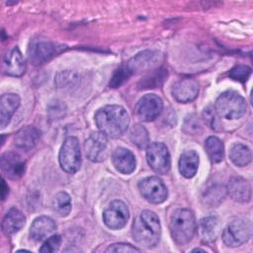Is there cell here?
<instances>
[{
	"label": "cell",
	"instance_id": "obj_30",
	"mask_svg": "<svg viewBox=\"0 0 253 253\" xmlns=\"http://www.w3.org/2000/svg\"><path fill=\"white\" fill-rule=\"evenodd\" d=\"M225 191L226 189L223 186L211 187V189L208 190L204 197L205 203L210 207H216L222 202L223 198L225 197Z\"/></svg>",
	"mask_w": 253,
	"mask_h": 253
},
{
	"label": "cell",
	"instance_id": "obj_11",
	"mask_svg": "<svg viewBox=\"0 0 253 253\" xmlns=\"http://www.w3.org/2000/svg\"><path fill=\"white\" fill-rule=\"evenodd\" d=\"M107 136L101 131L92 132L86 139L84 148L86 156L92 162H100L105 157L107 148Z\"/></svg>",
	"mask_w": 253,
	"mask_h": 253
},
{
	"label": "cell",
	"instance_id": "obj_31",
	"mask_svg": "<svg viewBox=\"0 0 253 253\" xmlns=\"http://www.w3.org/2000/svg\"><path fill=\"white\" fill-rule=\"evenodd\" d=\"M250 74H251V68L244 64H237L234 67H232L228 72V75L231 79L242 82V83L247 81Z\"/></svg>",
	"mask_w": 253,
	"mask_h": 253
},
{
	"label": "cell",
	"instance_id": "obj_37",
	"mask_svg": "<svg viewBox=\"0 0 253 253\" xmlns=\"http://www.w3.org/2000/svg\"><path fill=\"white\" fill-rule=\"evenodd\" d=\"M200 128H201L200 121L195 116H190L189 118L186 119L185 124H184V130L186 132H188V133L199 132Z\"/></svg>",
	"mask_w": 253,
	"mask_h": 253
},
{
	"label": "cell",
	"instance_id": "obj_3",
	"mask_svg": "<svg viewBox=\"0 0 253 253\" xmlns=\"http://www.w3.org/2000/svg\"><path fill=\"white\" fill-rule=\"evenodd\" d=\"M170 232L172 239L178 245L190 242L197 229L195 215L188 209H178L173 211L170 218Z\"/></svg>",
	"mask_w": 253,
	"mask_h": 253
},
{
	"label": "cell",
	"instance_id": "obj_22",
	"mask_svg": "<svg viewBox=\"0 0 253 253\" xmlns=\"http://www.w3.org/2000/svg\"><path fill=\"white\" fill-rule=\"evenodd\" d=\"M219 222L217 217L210 215L202 218L198 224V234L205 243L212 242L216 239L219 231Z\"/></svg>",
	"mask_w": 253,
	"mask_h": 253
},
{
	"label": "cell",
	"instance_id": "obj_29",
	"mask_svg": "<svg viewBox=\"0 0 253 253\" xmlns=\"http://www.w3.org/2000/svg\"><path fill=\"white\" fill-rule=\"evenodd\" d=\"M167 76V72L164 69H157L154 70L152 73L144 77L140 83L139 86L142 89H148V88H155L157 86H160L161 83L164 81L165 77Z\"/></svg>",
	"mask_w": 253,
	"mask_h": 253
},
{
	"label": "cell",
	"instance_id": "obj_33",
	"mask_svg": "<svg viewBox=\"0 0 253 253\" xmlns=\"http://www.w3.org/2000/svg\"><path fill=\"white\" fill-rule=\"evenodd\" d=\"M132 73L129 71V69L126 67V65L125 66H121L120 68H118L113 77L111 78V82H110V86L112 88H118L120 87L124 82H126L131 75Z\"/></svg>",
	"mask_w": 253,
	"mask_h": 253
},
{
	"label": "cell",
	"instance_id": "obj_14",
	"mask_svg": "<svg viewBox=\"0 0 253 253\" xmlns=\"http://www.w3.org/2000/svg\"><path fill=\"white\" fill-rule=\"evenodd\" d=\"M56 45L49 42H33L29 47V57L34 64H42L56 53Z\"/></svg>",
	"mask_w": 253,
	"mask_h": 253
},
{
	"label": "cell",
	"instance_id": "obj_19",
	"mask_svg": "<svg viewBox=\"0 0 253 253\" xmlns=\"http://www.w3.org/2000/svg\"><path fill=\"white\" fill-rule=\"evenodd\" d=\"M21 99L15 93H7L0 99V126L4 128L10 122L12 116L20 106Z\"/></svg>",
	"mask_w": 253,
	"mask_h": 253
},
{
	"label": "cell",
	"instance_id": "obj_9",
	"mask_svg": "<svg viewBox=\"0 0 253 253\" xmlns=\"http://www.w3.org/2000/svg\"><path fill=\"white\" fill-rule=\"evenodd\" d=\"M163 110V102L155 94H146L142 96L135 105L134 112L136 117L143 122L155 120Z\"/></svg>",
	"mask_w": 253,
	"mask_h": 253
},
{
	"label": "cell",
	"instance_id": "obj_21",
	"mask_svg": "<svg viewBox=\"0 0 253 253\" xmlns=\"http://www.w3.org/2000/svg\"><path fill=\"white\" fill-rule=\"evenodd\" d=\"M25 222L26 217L23 212L16 208H11L2 219V231L6 235H12L22 229Z\"/></svg>",
	"mask_w": 253,
	"mask_h": 253
},
{
	"label": "cell",
	"instance_id": "obj_32",
	"mask_svg": "<svg viewBox=\"0 0 253 253\" xmlns=\"http://www.w3.org/2000/svg\"><path fill=\"white\" fill-rule=\"evenodd\" d=\"M78 81L77 75L72 71H62L55 77V84L59 88H68Z\"/></svg>",
	"mask_w": 253,
	"mask_h": 253
},
{
	"label": "cell",
	"instance_id": "obj_15",
	"mask_svg": "<svg viewBox=\"0 0 253 253\" xmlns=\"http://www.w3.org/2000/svg\"><path fill=\"white\" fill-rule=\"evenodd\" d=\"M226 191L230 198L238 203H247L251 199V187L247 180L242 177H231Z\"/></svg>",
	"mask_w": 253,
	"mask_h": 253
},
{
	"label": "cell",
	"instance_id": "obj_4",
	"mask_svg": "<svg viewBox=\"0 0 253 253\" xmlns=\"http://www.w3.org/2000/svg\"><path fill=\"white\" fill-rule=\"evenodd\" d=\"M214 110L219 118L236 120L245 114L246 102L237 92L226 91L221 93L216 99Z\"/></svg>",
	"mask_w": 253,
	"mask_h": 253
},
{
	"label": "cell",
	"instance_id": "obj_20",
	"mask_svg": "<svg viewBox=\"0 0 253 253\" xmlns=\"http://www.w3.org/2000/svg\"><path fill=\"white\" fill-rule=\"evenodd\" d=\"M41 137V131L35 126H25L16 132L14 136V144L17 148L28 151L32 149Z\"/></svg>",
	"mask_w": 253,
	"mask_h": 253
},
{
	"label": "cell",
	"instance_id": "obj_25",
	"mask_svg": "<svg viewBox=\"0 0 253 253\" xmlns=\"http://www.w3.org/2000/svg\"><path fill=\"white\" fill-rule=\"evenodd\" d=\"M155 55L156 54L153 51L145 50L133 56L126 65L131 73H134L135 71L144 69L150 64H152L154 62Z\"/></svg>",
	"mask_w": 253,
	"mask_h": 253
},
{
	"label": "cell",
	"instance_id": "obj_13",
	"mask_svg": "<svg viewBox=\"0 0 253 253\" xmlns=\"http://www.w3.org/2000/svg\"><path fill=\"white\" fill-rule=\"evenodd\" d=\"M2 172L10 179H19L26 170V163L22 157L15 152H5L1 156Z\"/></svg>",
	"mask_w": 253,
	"mask_h": 253
},
{
	"label": "cell",
	"instance_id": "obj_35",
	"mask_svg": "<svg viewBox=\"0 0 253 253\" xmlns=\"http://www.w3.org/2000/svg\"><path fill=\"white\" fill-rule=\"evenodd\" d=\"M217 117H218V115L216 114L214 108L210 106L204 110V118L207 121L208 125L212 129H217V126H219V121H218Z\"/></svg>",
	"mask_w": 253,
	"mask_h": 253
},
{
	"label": "cell",
	"instance_id": "obj_7",
	"mask_svg": "<svg viewBox=\"0 0 253 253\" xmlns=\"http://www.w3.org/2000/svg\"><path fill=\"white\" fill-rule=\"evenodd\" d=\"M146 160L151 169L157 174H166L171 166L167 146L162 142H152L146 147Z\"/></svg>",
	"mask_w": 253,
	"mask_h": 253
},
{
	"label": "cell",
	"instance_id": "obj_8",
	"mask_svg": "<svg viewBox=\"0 0 253 253\" xmlns=\"http://www.w3.org/2000/svg\"><path fill=\"white\" fill-rule=\"evenodd\" d=\"M138 190L141 196L152 204H161L167 199V188L156 176H150L142 179L138 183Z\"/></svg>",
	"mask_w": 253,
	"mask_h": 253
},
{
	"label": "cell",
	"instance_id": "obj_18",
	"mask_svg": "<svg viewBox=\"0 0 253 253\" xmlns=\"http://www.w3.org/2000/svg\"><path fill=\"white\" fill-rule=\"evenodd\" d=\"M113 164L122 174H130L135 169V157L131 151L124 147H118L113 153Z\"/></svg>",
	"mask_w": 253,
	"mask_h": 253
},
{
	"label": "cell",
	"instance_id": "obj_26",
	"mask_svg": "<svg viewBox=\"0 0 253 253\" xmlns=\"http://www.w3.org/2000/svg\"><path fill=\"white\" fill-rule=\"evenodd\" d=\"M206 151L213 163H218L223 159L224 147L222 141L216 136H209L205 142Z\"/></svg>",
	"mask_w": 253,
	"mask_h": 253
},
{
	"label": "cell",
	"instance_id": "obj_6",
	"mask_svg": "<svg viewBox=\"0 0 253 253\" xmlns=\"http://www.w3.org/2000/svg\"><path fill=\"white\" fill-rule=\"evenodd\" d=\"M252 235V223L247 218L231 221L222 232V240L229 247H237L247 242Z\"/></svg>",
	"mask_w": 253,
	"mask_h": 253
},
{
	"label": "cell",
	"instance_id": "obj_10",
	"mask_svg": "<svg viewBox=\"0 0 253 253\" xmlns=\"http://www.w3.org/2000/svg\"><path fill=\"white\" fill-rule=\"evenodd\" d=\"M128 217V209L126 205L120 200L111 202L103 212L104 223L111 229L123 228L126 224Z\"/></svg>",
	"mask_w": 253,
	"mask_h": 253
},
{
	"label": "cell",
	"instance_id": "obj_12",
	"mask_svg": "<svg viewBox=\"0 0 253 253\" xmlns=\"http://www.w3.org/2000/svg\"><path fill=\"white\" fill-rule=\"evenodd\" d=\"M199 94V84L191 78L181 79L172 87L173 98L179 103H189L195 100Z\"/></svg>",
	"mask_w": 253,
	"mask_h": 253
},
{
	"label": "cell",
	"instance_id": "obj_16",
	"mask_svg": "<svg viewBox=\"0 0 253 253\" xmlns=\"http://www.w3.org/2000/svg\"><path fill=\"white\" fill-rule=\"evenodd\" d=\"M56 229L54 220L48 216L37 217L30 227V237L35 241H42L48 238Z\"/></svg>",
	"mask_w": 253,
	"mask_h": 253
},
{
	"label": "cell",
	"instance_id": "obj_38",
	"mask_svg": "<svg viewBox=\"0 0 253 253\" xmlns=\"http://www.w3.org/2000/svg\"><path fill=\"white\" fill-rule=\"evenodd\" d=\"M9 194V187L7 186L6 182L4 179H2V184H1V198L4 201L7 197V195Z\"/></svg>",
	"mask_w": 253,
	"mask_h": 253
},
{
	"label": "cell",
	"instance_id": "obj_2",
	"mask_svg": "<svg viewBox=\"0 0 253 253\" xmlns=\"http://www.w3.org/2000/svg\"><path fill=\"white\" fill-rule=\"evenodd\" d=\"M131 234L135 242L146 248L154 247L161 234L160 221L157 214L145 210L135 217L131 226Z\"/></svg>",
	"mask_w": 253,
	"mask_h": 253
},
{
	"label": "cell",
	"instance_id": "obj_5",
	"mask_svg": "<svg viewBox=\"0 0 253 253\" xmlns=\"http://www.w3.org/2000/svg\"><path fill=\"white\" fill-rule=\"evenodd\" d=\"M58 160L60 167L68 174H74L77 172L81 165V152L79 141L74 136H68L63 141Z\"/></svg>",
	"mask_w": 253,
	"mask_h": 253
},
{
	"label": "cell",
	"instance_id": "obj_23",
	"mask_svg": "<svg viewBox=\"0 0 253 253\" xmlns=\"http://www.w3.org/2000/svg\"><path fill=\"white\" fill-rule=\"evenodd\" d=\"M199 155L194 150L183 152L179 159V171L185 178H192L196 175L199 167Z\"/></svg>",
	"mask_w": 253,
	"mask_h": 253
},
{
	"label": "cell",
	"instance_id": "obj_17",
	"mask_svg": "<svg viewBox=\"0 0 253 253\" xmlns=\"http://www.w3.org/2000/svg\"><path fill=\"white\" fill-rule=\"evenodd\" d=\"M3 70L6 74L11 76H22L25 73V60L20 49L17 46L12 48L4 56Z\"/></svg>",
	"mask_w": 253,
	"mask_h": 253
},
{
	"label": "cell",
	"instance_id": "obj_34",
	"mask_svg": "<svg viewBox=\"0 0 253 253\" xmlns=\"http://www.w3.org/2000/svg\"><path fill=\"white\" fill-rule=\"evenodd\" d=\"M61 244V236L54 234L50 235L46 240L43 242L42 247L40 248V252L43 253H50V252H55L59 249Z\"/></svg>",
	"mask_w": 253,
	"mask_h": 253
},
{
	"label": "cell",
	"instance_id": "obj_39",
	"mask_svg": "<svg viewBox=\"0 0 253 253\" xmlns=\"http://www.w3.org/2000/svg\"><path fill=\"white\" fill-rule=\"evenodd\" d=\"M198 251H200V252H205V250H203V249H200V248H196V249H193V252H198Z\"/></svg>",
	"mask_w": 253,
	"mask_h": 253
},
{
	"label": "cell",
	"instance_id": "obj_1",
	"mask_svg": "<svg viewBox=\"0 0 253 253\" xmlns=\"http://www.w3.org/2000/svg\"><path fill=\"white\" fill-rule=\"evenodd\" d=\"M95 122L99 130L107 137L117 138L126 130L129 116L122 106L107 105L97 111Z\"/></svg>",
	"mask_w": 253,
	"mask_h": 253
},
{
	"label": "cell",
	"instance_id": "obj_24",
	"mask_svg": "<svg viewBox=\"0 0 253 253\" xmlns=\"http://www.w3.org/2000/svg\"><path fill=\"white\" fill-rule=\"evenodd\" d=\"M229 158L231 162L238 167L246 166L251 162L252 159L251 150L248 146L242 143H235L229 150Z\"/></svg>",
	"mask_w": 253,
	"mask_h": 253
},
{
	"label": "cell",
	"instance_id": "obj_27",
	"mask_svg": "<svg viewBox=\"0 0 253 253\" xmlns=\"http://www.w3.org/2000/svg\"><path fill=\"white\" fill-rule=\"evenodd\" d=\"M52 210L59 216H66L71 211V198L65 192H58L52 199Z\"/></svg>",
	"mask_w": 253,
	"mask_h": 253
},
{
	"label": "cell",
	"instance_id": "obj_28",
	"mask_svg": "<svg viewBox=\"0 0 253 253\" xmlns=\"http://www.w3.org/2000/svg\"><path fill=\"white\" fill-rule=\"evenodd\" d=\"M129 138L138 148H145L149 144V135L146 128L141 125H135L129 131Z\"/></svg>",
	"mask_w": 253,
	"mask_h": 253
},
{
	"label": "cell",
	"instance_id": "obj_36",
	"mask_svg": "<svg viewBox=\"0 0 253 253\" xmlns=\"http://www.w3.org/2000/svg\"><path fill=\"white\" fill-rule=\"evenodd\" d=\"M140 250L128 243H115L110 245L106 252H139Z\"/></svg>",
	"mask_w": 253,
	"mask_h": 253
}]
</instances>
